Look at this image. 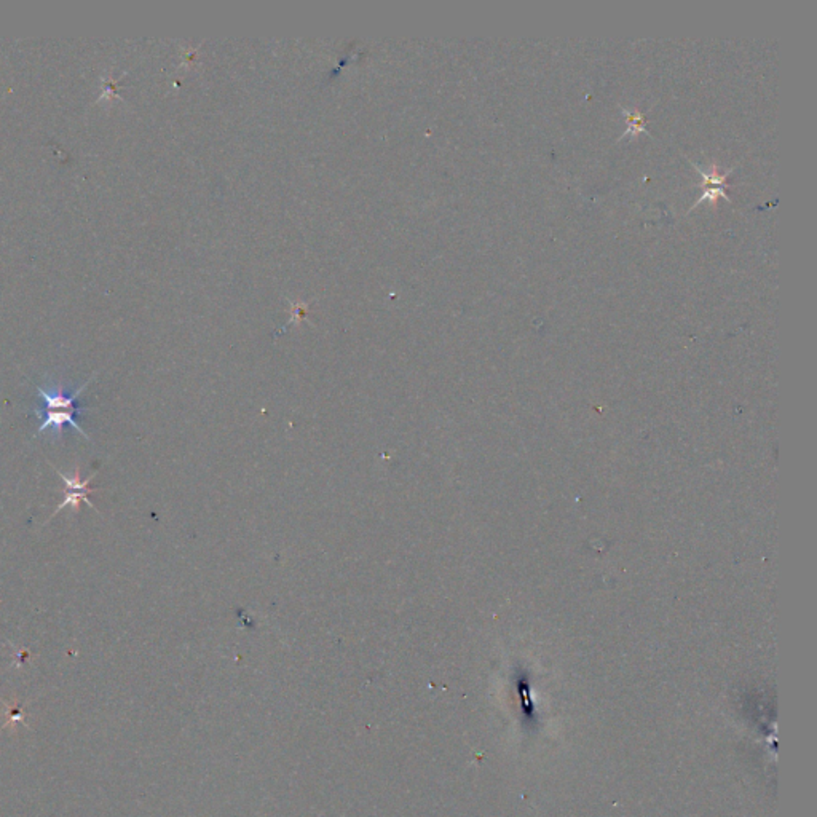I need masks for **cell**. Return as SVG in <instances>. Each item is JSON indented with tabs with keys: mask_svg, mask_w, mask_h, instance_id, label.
Masks as SVG:
<instances>
[{
	"mask_svg": "<svg viewBox=\"0 0 817 817\" xmlns=\"http://www.w3.org/2000/svg\"><path fill=\"white\" fill-rule=\"evenodd\" d=\"M95 377L96 374H93L90 380H87L85 383L74 390L72 393H67L66 386L63 383L47 382L45 385L37 386L36 394L42 399L43 407L34 409V414H36L38 418H42V423L41 427L37 428L36 436L45 432H52L53 434L59 436L63 432L64 425H71L74 432L83 436L87 440H91L90 436L83 432L80 423L77 422V415L85 412V410H90V407H80V405L77 404V399L78 396L90 386Z\"/></svg>",
	"mask_w": 817,
	"mask_h": 817,
	"instance_id": "obj_1",
	"label": "cell"
},
{
	"mask_svg": "<svg viewBox=\"0 0 817 817\" xmlns=\"http://www.w3.org/2000/svg\"><path fill=\"white\" fill-rule=\"evenodd\" d=\"M52 468L54 469V471H56V473L59 474V478L63 479V482L66 484V487H67V495H66V498H64L63 502H61V504H59V506L56 508V511H54V513L52 514V517L48 519L47 524H48L49 521H52V519H53L54 516H56V514H58L59 511H63L64 508H72L74 511H78V503H80V502H85V503L88 504V506L95 509V504L91 503V500H90V498H88V493H90V492H95V490H96V489L90 487V481H91L93 478L96 476L98 471L93 473V474H91V478H88V479H85V481H82V479H80V468H77L76 471H74L72 474H67V473L59 471V469H58L56 467H53V465H52Z\"/></svg>",
	"mask_w": 817,
	"mask_h": 817,
	"instance_id": "obj_2",
	"label": "cell"
},
{
	"mask_svg": "<svg viewBox=\"0 0 817 817\" xmlns=\"http://www.w3.org/2000/svg\"><path fill=\"white\" fill-rule=\"evenodd\" d=\"M690 163H691L693 166H695V170L697 172H700L701 177H702V182H701L700 186H697L702 190V195L700 197V200H697L695 203V206H693V208L700 206L702 201L715 203L717 200H719V198H725V200L731 201V198L728 197V193L725 190H726V181H728V177H730L731 172L735 171V168H731V170H728L725 172H720L719 168H717V165L714 163V165L710 166V171L707 172V171L702 170V168L700 165H697V163H693V161H690ZM693 208H691V210H693Z\"/></svg>",
	"mask_w": 817,
	"mask_h": 817,
	"instance_id": "obj_3",
	"label": "cell"
},
{
	"mask_svg": "<svg viewBox=\"0 0 817 817\" xmlns=\"http://www.w3.org/2000/svg\"><path fill=\"white\" fill-rule=\"evenodd\" d=\"M623 113H625V118H626V122H627V128H626L625 135H623L620 137V139H623V137H626V136L634 137V136L640 135V133H645L647 131L645 130V117H643L640 112L636 111V109H634V111H629V109H623Z\"/></svg>",
	"mask_w": 817,
	"mask_h": 817,
	"instance_id": "obj_4",
	"label": "cell"
},
{
	"mask_svg": "<svg viewBox=\"0 0 817 817\" xmlns=\"http://www.w3.org/2000/svg\"><path fill=\"white\" fill-rule=\"evenodd\" d=\"M24 717H26V714H24L21 707H19L18 704H10L8 710H7V721L3 723V728L12 726L16 721L24 720Z\"/></svg>",
	"mask_w": 817,
	"mask_h": 817,
	"instance_id": "obj_5",
	"label": "cell"
}]
</instances>
